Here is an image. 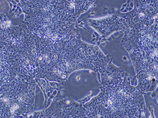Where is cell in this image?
Instances as JSON below:
<instances>
[{"label": "cell", "mask_w": 158, "mask_h": 118, "mask_svg": "<svg viewBox=\"0 0 158 118\" xmlns=\"http://www.w3.org/2000/svg\"><path fill=\"white\" fill-rule=\"evenodd\" d=\"M90 25L101 34L106 36L123 28L125 24L123 19L115 15L104 19L92 20Z\"/></svg>", "instance_id": "obj_3"}, {"label": "cell", "mask_w": 158, "mask_h": 118, "mask_svg": "<svg viewBox=\"0 0 158 118\" xmlns=\"http://www.w3.org/2000/svg\"><path fill=\"white\" fill-rule=\"evenodd\" d=\"M109 84L94 103V117H139L142 116L144 103L139 89L130 86L126 80L120 79L119 77Z\"/></svg>", "instance_id": "obj_1"}, {"label": "cell", "mask_w": 158, "mask_h": 118, "mask_svg": "<svg viewBox=\"0 0 158 118\" xmlns=\"http://www.w3.org/2000/svg\"><path fill=\"white\" fill-rule=\"evenodd\" d=\"M132 12L122 17L131 29H141L151 26L157 15L158 1H135Z\"/></svg>", "instance_id": "obj_2"}]
</instances>
